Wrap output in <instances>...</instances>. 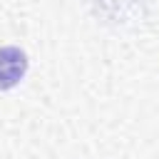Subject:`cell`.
<instances>
[{
  "label": "cell",
  "mask_w": 159,
  "mask_h": 159,
  "mask_svg": "<svg viewBox=\"0 0 159 159\" xmlns=\"http://www.w3.org/2000/svg\"><path fill=\"white\" fill-rule=\"evenodd\" d=\"M25 72H27V55L15 45L0 47V89H12L15 84H20Z\"/></svg>",
  "instance_id": "1"
}]
</instances>
